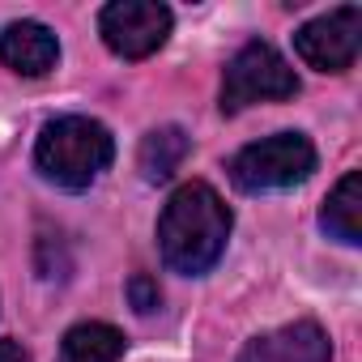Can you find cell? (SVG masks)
I'll list each match as a JSON object with an SVG mask.
<instances>
[{"label":"cell","instance_id":"obj_1","mask_svg":"<svg viewBox=\"0 0 362 362\" xmlns=\"http://www.w3.org/2000/svg\"><path fill=\"white\" fill-rule=\"evenodd\" d=\"M230 226H235L230 205L209 184H201V179L179 184L158 218V247H162L166 269L184 277L209 273L226 252Z\"/></svg>","mask_w":362,"mask_h":362},{"label":"cell","instance_id":"obj_2","mask_svg":"<svg viewBox=\"0 0 362 362\" xmlns=\"http://www.w3.org/2000/svg\"><path fill=\"white\" fill-rule=\"evenodd\" d=\"M115 162V136L107 124L90 115H60L43 124L35 141V166L47 184L64 192H86L94 179Z\"/></svg>","mask_w":362,"mask_h":362},{"label":"cell","instance_id":"obj_3","mask_svg":"<svg viewBox=\"0 0 362 362\" xmlns=\"http://www.w3.org/2000/svg\"><path fill=\"white\" fill-rule=\"evenodd\" d=\"M298 94V73L286 64V56L264 43V39H252L243 43L226 73H222V94H218V107L222 115H239L243 107H256V103H286Z\"/></svg>","mask_w":362,"mask_h":362},{"label":"cell","instance_id":"obj_4","mask_svg":"<svg viewBox=\"0 0 362 362\" xmlns=\"http://www.w3.org/2000/svg\"><path fill=\"white\" fill-rule=\"evenodd\" d=\"M315 170V145L303 132H273L243 145L230 158V179L239 192H281Z\"/></svg>","mask_w":362,"mask_h":362},{"label":"cell","instance_id":"obj_5","mask_svg":"<svg viewBox=\"0 0 362 362\" xmlns=\"http://www.w3.org/2000/svg\"><path fill=\"white\" fill-rule=\"evenodd\" d=\"M175 13L158 0H111L98 13V35L119 60H145L170 39Z\"/></svg>","mask_w":362,"mask_h":362},{"label":"cell","instance_id":"obj_6","mask_svg":"<svg viewBox=\"0 0 362 362\" xmlns=\"http://www.w3.org/2000/svg\"><path fill=\"white\" fill-rule=\"evenodd\" d=\"M358 47H362V9L358 5H341V9H332V13L294 30V52L315 73L354 69Z\"/></svg>","mask_w":362,"mask_h":362},{"label":"cell","instance_id":"obj_7","mask_svg":"<svg viewBox=\"0 0 362 362\" xmlns=\"http://www.w3.org/2000/svg\"><path fill=\"white\" fill-rule=\"evenodd\" d=\"M239 362H332V341L315 320H298L252 337L239 349Z\"/></svg>","mask_w":362,"mask_h":362},{"label":"cell","instance_id":"obj_8","mask_svg":"<svg viewBox=\"0 0 362 362\" xmlns=\"http://www.w3.org/2000/svg\"><path fill=\"white\" fill-rule=\"evenodd\" d=\"M60 60V39L43 22H9L0 30V64L18 77H47Z\"/></svg>","mask_w":362,"mask_h":362},{"label":"cell","instance_id":"obj_9","mask_svg":"<svg viewBox=\"0 0 362 362\" xmlns=\"http://www.w3.org/2000/svg\"><path fill=\"white\" fill-rule=\"evenodd\" d=\"M320 230L345 247L362 243V175L349 170L341 184L328 192L324 209H320Z\"/></svg>","mask_w":362,"mask_h":362},{"label":"cell","instance_id":"obj_10","mask_svg":"<svg viewBox=\"0 0 362 362\" xmlns=\"http://www.w3.org/2000/svg\"><path fill=\"white\" fill-rule=\"evenodd\" d=\"M188 149H192L188 132L175 128V124H162V128L145 132L141 153H136V166H141V175H145V184H166V179L184 166Z\"/></svg>","mask_w":362,"mask_h":362},{"label":"cell","instance_id":"obj_11","mask_svg":"<svg viewBox=\"0 0 362 362\" xmlns=\"http://www.w3.org/2000/svg\"><path fill=\"white\" fill-rule=\"evenodd\" d=\"M124 332L103 324V320H86L73 324L60 341V358L56 362H119L124 358Z\"/></svg>","mask_w":362,"mask_h":362},{"label":"cell","instance_id":"obj_12","mask_svg":"<svg viewBox=\"0 0 362 362\" xmlns=\"http://www.w3.org/2000/svg\"><path fill=\"white\" fill-rule=\"evenodd\" d=\"M128 303H132L136 315H153V311L162 307V290H158V281H153L149 273H132V277H128Z\"/></svg>","mask_w":362,"mask_h":362},{"label":"cell","instance_id":"obj_13","mask_svg":"<svg viewBox=\"0 0 362 362\" xmlns=\"http://www.w3.org/2000/svg\"><path fill=\"white\" fill-rule=\"evenodd\" d=\"M0 362H30V354H26V345H22V341L5 337V341H0Z\"/></svg>","mask_w":362,"mask_h":362}]
</instances>
